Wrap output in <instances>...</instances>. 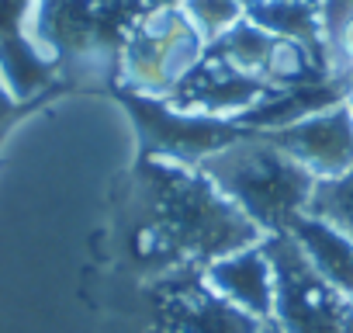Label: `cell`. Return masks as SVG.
Returning a JSON list of instances; mask_svg holds the SVG:
<instances>
[{
  "label": "cell",
  "instance_id": "16",
  "mask_svg": "<svg viewBox=\"0 0 353 333\" xmlns=\"http://www.w3.org/2000/svg\"><path fill=\"white\" fill-rule=\"evenodd\" d=\"M188 21L194 25V32L212 46L215 39H222L236 21H243V0H184Z\"/></svg>",
  "mask_w": 353,
  "mask_h": 333
},
{
  "label": "cell",
  "instance_id": "2",
  "mask_svg": "<svg viewBox=\"0 0 353 333\" xmlns=\"http://www.w3.org/2000/svg\"><path fill=\"white\" fill-rule=\"evenodd\" d=\"M198 166L263 236L288 233L315 191V178L263 132H243Z\"/></svg>",
  "mask_w": 353,
  "mask_h": 333
},
{
  "label": "cell",
  "instance_id": "15",
  "mask_svg": "<svg viewBox=\"0 0 353 333\" xmlns=\"http://www.w3.org/2000/svg\"><path fill=\"white\" fill-rule=\"evenodd\" d=\"M305 212L332 222L336 229H343L353 240V166L346 174H339V178L315 181V191H312Z\"/></svg>",
  "mask_w": 353,
  "mask_h": 333
},
{
  "label": "cell",
  "instance_id": "25",
  "mask_svg": "<svg viewBox=\"0 0 353 333\" xmlns=\"http://www.w3.org/2000/svg\"><path fill=\"white\" fill-rule=\"evenodd\" d=\"M243 4H246V0H243ZM319 4H322V0H319Z\"/></svg>",
  "mask_w": 353,
  "mask_h": 333
},
{
  "label": "cell",
  "instance_id": "5",
  "mask_svg": "<svg viewBox=\"0 0 353 333\" xmlns=\"http://www.w3.org/2000/svg\"><path fill=\"white\" fill-rule=\"evenodd\" d=\"M145 333H263V323L225 302L201 267H181L145 285Z\"/></svg>",
  "mask_w": 353,
  "mask_h": 333
},
{
  "label": "cell",
  "instance_id": "24",
  "mask_svg": "<svg viewBox=\"0 0 353 333\" xmlns=\"http://www.w3.org/2000/svg\"><path fill=\"white\" fill-rule=\"evenodd\" d=\"M263 333H281V330H277L274 323H263Z\"/></svg>",
  "mask_w": 353,
  "mask_h": 333
},
{
  "label": "cell",
  "instance_id": "1",
  "mask_svg": "<svg viewBox=\"0 0 353 333\" xmlns=\"http://www.w3.org/2000/svg\"><path fill=\"white\" fill-rule=\"evenodd\" d=\"M263 233L208 181L201 166L139 156L132 188V250L152 274L208 267L260 243Z\"/></svg>",
  "mask_w": 353,
  "mask_h": 333
},
{
  "label": "cell",
  "instance_id": "21",
  "mask_svg": "<svg viewBox=\"0 0 353 333\" xmlns=\"http://www.w3.org/2000/svg\"><path fill=\"white\" fill-rule=\"evenodd\" d=\"M14 111H18V97H14V91L8 87L4 73H0V129L14 118Z\"/></svg>",
  "mask_w": 353,
  "mask_h": 333
},
{
  "label": "cell",
  "instance_id": "4",
  "mask_svg": "<svg viewBox=\"0 0 353 333\" xmlns=\"http://www.w3.org/2000/svg\"><path fill=\"white\" fill-rule=\"evenodd\" d=\"M208 42L194 32L181 8L170 11H145L125 35L118 53V77L125 91L170 97L205 56Z\"/></svg>",
  "mask_w": 353,
  "mask_h": 333
},
{
  "label": "cell",
  "instance_id": "22",
  "mask_svg": "<svg viewBox=\"0 0 353 333\" xmlns=\"http://www.w3.org/2000/svg\"><path fill=\"white\" fill-rule=\"evenodd\" d=\"M145 11H170V8H184V0H142Z\"/></svg>",
  "mask_w": 353,
  "mask_h": 333
},
{
  "label": "cell",
  "instance_id": "18",
  "mask_svg": "<svg viewBox=\"0 0 353 333\" xmlns=\"http://www.w3.org/2000/svg\"><path fill=\"white\" fill-rule=\"evenodd\" d=\"M329 56H332V70L336 77H350L353 73V15L343 21V28L329 39Z\"/></svg>",
  "mask_w": 353,
  "mask_h": 333
},
{
  "label": "cell",
  "instance_id": "12",
  "mask_svg": "<svg viewBox=\"0 0 353 333\" xmlns=\"http://www.w3.org/2000/svg\"><path fill=\"white\" fill-rule=\"evenodd\" d=\"M243 15L270 32L274 39L325 46L322 32V4L319 0H246Z\"/></svg>",
  "mask_w": 353,
  "mask_h": 333
},
{
  "label": "cell",
  "instance_id": "10",
  "mask_svg": "<svg viewBox=\"0 0 353 333\" xmlns=\"http://www.w3.org/2000/svg\"><path fill=\"white\" fill-rule=\"evenodd\" d=\"M339 101H346V77H329L322 84H305V87H270L253 108H246L236 118V125L246 132H274L308 115H319Z\"/></svg>",
  "mask_w": 353,
  "mask_h": 333
},
{
  "label": "cell",
  "instance_id": "7",
  "mask_svg": "<svg viewBox=\"0 0 353 333\" xmlns=\"http://www.w3.org/2000/svg\"><path fill=\"white\" fill-rule=\"evenodd\" d=\"M263 135L294 156L315 181L339 178L353 166V111L346 101Z\"/></svg>",
  "mask_w": 353,
  "mask_h": 333
},
{
  "label": "cell",
  "instance_id": "23",
  "mask_svg": "<svg viewBox=\"0 0 353 333\" xmlns=\"http://www.w3.org/2000/svg\"><path fill=\"white\" fill-rule=\"evenodd\" d=\"M346 104H350V111H353V73L346 77Z\"/></svg>",
  "mask_w": 353,
  "mask_h": 333
},
{
  "label": "cell",
  "instance_id": "17",
  "mask_svg": "<svg viewBox=\"0 0 353 333\" xmlns=\"http://www.w3.org/2000/svg\"><path fill=\"white\" fill-rule=\"evenodd\" d=\"M94 8H97L101 18H104L114 32H121V35H128V28L145 15L142 0H94Z\"/></svg>",
  "mask_w": 353,
  "mask_h": 333
},
{
  "label": "cell",
  "instance_id": "13",
  "mask_svg": "<svg viewBox=\"0 0 353 333\" xmlns=\"http://www.w3.org/2000/svg\"><path fill=\"white\" fill-rule=\"evenodd\" d=\"M52 63L56 59L28 32L0 35V73H4V80L18 101L39 94L52 80Z\"/></svg>",
  "mask_w": 353,
  "mask_h": 333
},
{
  "label": "cell",
  "instance_id": "14",
  "mask_svg": "<svg viewBox=\"0 0 353 333\" xmlns=\"http://www.w3.org/2000/svg\"><path fill=\"white\" fill-rule=\"evenodd\" d=\"M270 49H274V35L263 32L260 25H253L246 15L243 21H236L222 39H215L208 46V53H215L222 63H229L232 70L239 73H250V77H260L263 80V66L270 59Z\"/></svg>",
  "mask_w": 353,
  "mask_h": 333
},
{
  "label": "cell",
  "instance_id": "3",
  "mask_svg": "<svg viewBox=\"0 0 353 333\" xmlns=\"http://www.w3.org/2000/svg\"><path fill=\"white\" fill-rule=\"evenodd\" d=\"M274 267V323L281 333H353V298L322 278L291 233L263 236Z\"/></svg>",
  "mask_w": 353,
  "mask_h": 333
},
{
  "label": "cell",
  "instance_id": "6",
  "mask_svg": "<svg viewBox=\"0 0 353 333\" xmlns=\"http://www.w3.org/2000/svg\"><path fill=\"white\" fill-rule=\"evenodd\" d=\"M121 104L135 118L142 156H159L173 163L198 166L205 156L219 153L232 139H239L246 129H239L229 118H212V115H191L173 108L166 97H149L121 87Z\"/></svg>",
  "mask_w": 353,
  "mask_h": 333
},
{
  "label": "cell",
  "instance_id": "8",
  "mask_svg": "<svg viewBox=\"0 0 353 333\" xmlns=\"http://www.w3.org/2000/svg\"><path fill=\"white\" fill-rule=\"evenodd\" d=\"M267 91H270V84H263L260 77L232 70L229 63H222L215 53L205 49L201 63L170 91L166 101L181 111H191V115H212V118L236 122Z\"/></svg>",
  "mask_w": 353,
  "mask_h": 333
},
{
  "label": "cell",
  "instance_id": "19",
  "mask_svg": "<svg viewBox=\"0 0 353 333\" xmlns=\"http://www.w3.org/2000/svg\"><path fill=\"white\" fill-rule=\"evenodd\" d=\"M35 0H0V35L25 32Z\"/></svg>",
  "mask_w": 353,
  "mask_h": 333
},
{
  "label": "cell",
  "instance_id": "20",
  "mask_svg": "<svg viewBox=\"0 0 353 333\" xmlns=\"http://www.w3.org/2000/svg\"><path fill=\"white\" fill-rule=\"evenodd\" d=\"M353 15V0H322V32H325V46L329 39L343 28V21Z\"/></svg>",
  "mask_w": 353,
  "mask_h": 333
},
{
  "label": "cell",
  "instance_id": "9",
  "mask_svg": "<svg viewBox=\"0 0 353 333\" xmlns=\"http://www.w3.org/2000/svg\"><path fill=\"white\" fill-rule=\"evenodd\" d=\"M201 271H205L208 285L225 302L256 316L260 323L270 319V312H274V267H270V257L263 250V240L253 247L232 250Z\"/></svg>",
  "mask_w": 353,
  "mask_h": 333
},
{
  "label": "cell",
  "instance_id": "11",
  "mask_svg": "<svg viewBox=\"0 0 353 333\" xmlns=\"http://www.w3.org/2000/svg\"><path fill=\"white\" fill-rule=\"evenodd\" d=\"M288 233L294 236L301 254L312 260V267L353 298V240L343 229H336L332 222L308 216V212H301L288 226Z\"/></svg>",
  "mask_w": 353,
  "mask_h": 333
}]
</instances>
